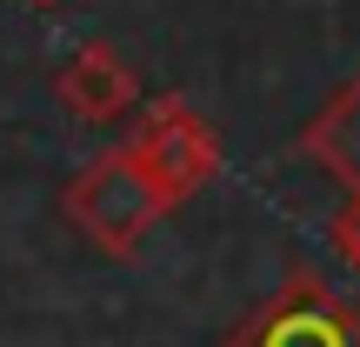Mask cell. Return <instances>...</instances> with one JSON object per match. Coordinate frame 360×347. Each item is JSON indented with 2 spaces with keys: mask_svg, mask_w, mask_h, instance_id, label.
<instances>
[{
  "mask_svg": "<svg viewBox=\"0 0 360 347\" xmlns=\"http://www.w3.org/2000/svg\"><path fill=\"white\" fill-rule=\"evenodd\" d=\"M53 94H60V107L74 120H87V127H114V120H127L134 107H141V74L120 61L114 40H87V47H74L60 61Z\"/></svg>",
  "mask_w": 360,
  "mask_h": 347,
  "instance_id": "277c9868",
  "label": "cell"
},
{
  "mask_svg": "<svg viewBox=\"0 0 360 347\" xmlns=\"http://www.w3.org/2000/svg\"><path fill=\"white\" fill-rule=\"evenodd\" d=\"M174 214V201L160 194V180L141 168L134 147H107L60 187V220L107 260L141 254V241Z\"/></svg>",
  "mask_w": 360,
  "mask_h": 347,
  "instance_id": "6da1fadb",
  "label": "cell"
},
{
  "mask_svg": "<svg viewBox=\"0 0 360 347\" xmlns=\"http://www.w3.org/2000/svg\"><path fill=\"white\" fill-rule=\"evenodd\" d=\"M127 147L141 154V168L160 180V194H167L174 207L193 201V194L220 174V134L207 127L180 94H154V101H141V120H134Z\"/></svg>",
  "mask_w": 360,
  "mask_h": 347,
  "instance_id": "3957f363",
  "label": "cell"
},
{
  "mask_svg": "<svg viewBox=\"0 0 360 347\" xmlns=\"http://www.w3.org/2000/svg\"><path fill=\"white\" fill-rule=\"evenodd\" d=\"M294 154L307 168H321L327 180H340L347 194H360V74H347L307 114V127L294 134Z\"/></svg>",
  "mask_w": 360,
  "mask_h": 347,
  "instance_id": "5b68a950",
  "label": "cell"
},
{
  "mask_svg": "<svg viewBox=\"0 0 360 347\" xmlns=\"http://www.w3.org/2000/svg\"><path fill=\"white\" fill-rule=\"evenodd\" d=\"M327 241H334V254L360 274V194H347V201H340V214H334V227H327Z\"/></svg>",
  "mask_w": 360,
  "mask_h": 347,
  "instance_id": "8992f818",
  "label": "cell"
},
{
  "mask_svg": "<svg viewBox=\"0 0 360 347\" xmlns=\"http://www.w3.org/2000/svg\"><path fill=\"white\" fill-rule=\"evenodd\" d=\"M20 7H40V13H47V7H60V0H20Z\"/></svg>",
  "mask_w": 360,
  "mask_h": 347,
  "instance_id": "52a82bcc",
  "label": "cell"
},
{
  "mask_svg": "<svg viewBox=\"0 0 360 347\" xmlns=\"http://www.w3.org/2000/svg\"><path fill=\"white\" fill-rule=\"evenodd\" d=\"M220 347H360V308L314 267H294Z\"/></svg>",
  "mask_w": 360,
  "mask_h": 347,
  "instance_id": "7a4b0ae2",
  "label": "cell"
}]
</instances>
